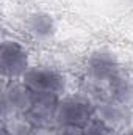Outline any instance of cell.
Returning a JSON list of instances; mask_svg holds the SVG:
<instances>
[{"mask_svg":"<svg viewBox=\"0 0 133 135\" xmlns=\"http://www.w3.org/2000/svg\"><path fill=\"white\" fill-rule=\"evenodd\" d=\"M83 72L86 83L106 90V85L122 72V65L116 52H113L111 49L96 47L86 55Z\"/></svg>","mask_w":133,"mask_h":135,"instance_id":"6da1fadb","label":"cell"},{"mask_svg":"<svg viewBox=\"0 0 133 135\" xmlns=\"http://www.w3.org/2000/svg\"><path fill=\"white\" fill-rule=\"evenodd\" d=\"M94 119V102L85 93H66L60 96L57 108V126H81L85 127Z\"/></svg>","mask_w":133,"mask_h":135,"instance_id":"7a4b0ae2","label":"cell"},{"mask_svg":"<svg viewBox=\"0 0 133 135\" xmlns=\"http://www.w3.org/2000/svg\"><path fill=\"white\" fill-rule=\"evenodd\" d=\"M21 80L33 93H44V94L63 96L67 93L69 86V80L63 71L44 63L32 65Z\"/></svg>","mask_w":133,"mask_h":135,"instance_id":"3957f363","label":"cell"},{"mask_svg":"<svg viewBox=\"0 0 133 135\" xmlns=\"http://www.w3.org/2000/svg\"><path fill=\"white\" fill-rule=\"evenodd\" d=\"M28 47L17 38H5L0 46V71L3 80H21L32 66Z\"/></svg>","mask_w":133,"mask_h":135,"instance_id":"277c9868","label":"cell"},{"mask_svg":"<svg viewBox=\"0 0 133 135\" xmlns=\"http://www.w3.org/2000/svg\"><path fill=\"white\" fill-rule=\"evenodd\" d=\"M94 118L111 127L116 134H124L133 126V108L111 99L106 93L93 99Z\"/></svg>","mask_w":133,"mask_h":135,"instance_id":"5b68a950","label":"cell"},{"mask_svg":"<svg viewBox=\"0 0 133 135\" xmlns=\"http://www.w3.org/2000/svg\"><path fill=\"white\" fill-rule=\"evenodd\" d=\"M34 93L22 80H3L2 118L3 121L24 116L33 102Z\"/></svg>","mask_w":133,"mask_h":135,"instance_id":"8992f818","label":"cell"},{"mask_svg":"<svg viewBox=\"0 0 133 135\" xmlns=\"http://www.w3.org/2000/svg\"><path fill=\"white\" fill-rule=\"evenodd\" d=\"M60 96L57 94H44L34 93L33 102L24 118L33 124L34 127L53 129L57 127V108H58Z\"/></svg>","mask_w":133,"mask_h":135,"instance_id":"52a82bcc","label":"cell"},{"mask_svg":"<svg viewBox=\"0 0 133 135\" xmlns=\"http://www.w3.org/2000/svg\"><path fill=\"white\" fill-rule=\"evenodd\" d=\"M24 28L36 42H49L58 33V21L57 17L44 9L30 11L24 19Z\"/></svg>","mask_w":133,"mask_h":135,"instance_id":"ba28073f","label":"cell"},{"mask_svg":"<svg viewBox=\"0 0 133 135\" xmlns=\"http://www.w3.org/2000/svg\"><path fill=\"white\" fill-rule=\"evenodd\" d=\"M106 94L111 99L133 108V79L122 71L106 85Z\"/></svg>","mask_w":133,"mask_h":135,"instance_id":"9c48e42d","label":"cell"},{"mask_svg":"<svg viewBox=\"0 0 133 135\" xmlns=\"http://www.w3.org/2000/svg\"><path fill=\"white\" fill-rule=\"evenodd\" d=\"M85 135H117L111 127H108L106 124H103L99 119H91L86 126H85Z\"/></svg>","mask_w":133,"mask_h":135,"instance_id":"30bf717a","label":"cell"},{"mask_svg":"<svg viewBox=\"0 0 133 135\" xmlns=\"http://www.w3.org/2000/svg\"><path fill=\"white\" fill-rule=\"evenodd\" d=\"M55 135H85V127H81V126H57Z\"/></svg>","mask_w":133,"mask_h":135,"instance_id":"8fae6325","label":"cell"},{"mask_svg":"<svg viewBox=\"0 0 133 135\" xmlns=\"http://www.w3.org/2000/svg\"><path fill=\"white\" fill-rule=\"evenodd\" d=\"M30 135H55V127L53 129H42V127H34Z\"/></svg>","mask_w":133,"mask_h":135,"instance_id":"7c38bea8","label":"cell"},{"mask_svg":"<svg viewBox=\"0 0 133 135\" xmlns=\"http://www.w3.org/2000/svg\"><path fill=\"white\" fill-rule=\"evenodd\" d=\"M0 135H9V134H8V131H6L3 126H2V132H0Z\"/></svg>","mask_w":133,"mask_h":135,"instance_id":"4fadbf2b","label":"cell"},{"mask_svg":"<svg viewBox=\"0 0 133 135\" xmlns=\"http://www.w3.org/2000/svg\"><path fill=\"white\" fill-rule=\"evenodd\" d=\"M117 135H130V134H125V132H124V134H117Z\"/></svg>","mask_w":133,"mask_h":135,"instance_id":"5bb4252c","label":"cell"}]
</instances>
